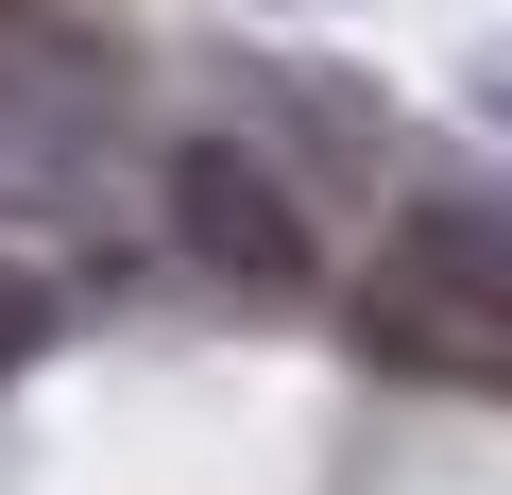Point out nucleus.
<instances>
[{"label":"nucleus","instance_id":"f257e3e1","mask_svg":"<svg viewBox=\"0 0 512 495\" xmlns=\"http://www.w3.org/2000/svg\"><path fill=\"white\" fill-rule=\"evenodd\" d=\"M359 325H376V359H410V376H512V205H495V188H427V205L376 239Z\"/></svg>","mask_w":512,"mask_h":495},{"label":"nucleus","instance_id":"f03ea898","mask_svg":"<svg viewBox=\"0 0 512 495\" xmlns=\"http://www.w3.org/2000/svg\"><path fill=\"white\" fill-rule=\"evenodd\" d=\"M171 239H188L222 291H256V308H291V291H308V205L256 171L239 137H188V154H171Z\"/></svg>","mask_w":512,"mask_h":495},{"label":"nucleus","instance_id":"7ed1b4c3","mask_svg":"<svg viewBox=\"0 0 512 495\" xmlns=\"http://www.w3.org/2000/svg\"><path fill=\"white\" fill-rule=\"evenodd\" d=\"M103 154V69L52 35H0V188H52Z\"/></svg>","mask_w":512,"mask_h":495},{"label":"nucleus","instance_id":"20e7f679","mask_svg":"<svg viewBox=\"0 0 512 495\" xmlns=\"http://www.w3.org/2000/svg\"><path fill=\"white\" fill-rule=\"evenodd\" d=\"M35 325H52V291H35L18 257H0V376H18V359H35Z\"/></svg>","mask_w":512,"mask_h":495}]
</instances>
